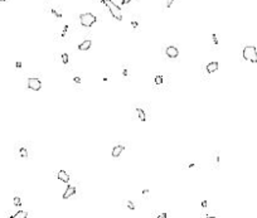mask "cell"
Here are the masks:
<instances>
[{
  "mask_svg": "<svg viewBox=\"0 0 257 218\" xmlns=\"http://www.w3.org/2000/svg\"><path fill=\"white\" fill-rule=\"evenodd\" d=\"M136 112H137V115H139V119H140V121H146V116H145V112L141 110V108H136Z\"/></svg>",
  "mask_w": 257,
  "mask_h": 218,
  "instance_id": "7c38bea8",
  "label": "cell"
},
{
  "mask_svg": "<svg viewBox=\"0 0 257 218\" xmlns=\"http://www.w3.org/2000/svg\"><path fill=\"white\" fill-rule=\"evenodd\" d=\"M213 42H214V44H218V39H217L216 34H213Z\"/></svg>",
  "mask_w": 257,
  "mask_h": 218,
  "instance_id": "d6986e66",
  "label": "cell"
},
{
  "mask_svg": "<svg viewBox=\"0 0 257 218\" xmlns=\"http://www.w3.org/2000/svg\"><path fill=\"white\" fill-rule=\"evenodd\" d=\"M13 203H14V205H16V207H19V205H22V201H20V198H19V197H14Z\"/></svg>",
  "mask_w": 257,
  "mask_h": 218,
  "instance_id": "5bb4252c",
  "label": "cell"
},
{
  "mask_svg": "<svg viewBox=\"0 0 257 218\" xmlns=\"http://www.w3.org/2000/svg\"><path fill=\"white\" fill-rule=\"evenodd\" d=\"M165 53H167V56L169 58H176L179 56V51H178V48L174 47V46H170L167 48V51H165Z\"/></svg>",
  "mask_w": 257,
  "mask_h": 218,
  "instance_id": "5b68a950",
  "label": "cell"
},
{
  "mask_svg": "<svg viewBox=\"0 0 257 218\" xmlns=\"http://www.w3.org/2000/svg\"><path fill=\"white\" fill-rule=\"evenodd\" d=\"M127 207L130 208V209H135V205H134L132 202H127Z\"/></svg>",
  "mask_w": 257,
  "mask_h": 218,
  "instance_id": "e0dca14e",
  "label": "cell"
},
{
  "mask_svg": "<svg viewBox=\"0 0 257 218\" xmlns=\"http://www.w3.org/2000/svg\"><path fill=\"white\" fill-rule=\"evenodd\" d=\"M0 1H5V0H0Z\"/></svg>",
  "mask_w": 257,
  "mask_h": 218,
  "instance_id": "484cf974",
  "label": "cell"
},
{
  "mask_svg": "<svg viewBox=\"0 0 257 218\" xmlns=\"http://www.w3.org/2000/svg\"><path fill=\"white\" fill-rule=\"evenodd\" d=\"M19 156L20 158H27L28 156V150L25 148H20L19 149Z\"/></svg>",
  "mask_w": 257,
  "mask_h": 218,
  "instance_id": "4fadbf2b",
  "label": "cell"
},
{
  "mask_svg": "<svg viewBox=\"0 0 257 218\" xmlns=\"http://www.w3.org/2000/svg\"><path fill=\"white\" fill-rule=\"evenodd\" d=\"M76 193V188L73 185H68V188L66 189L64 192V194H63V199H68L69 197H72L73 194Z\"/></svg>",
  "mask_w": 257,
  "mask_h": 218,
  "instance_id": "52a82bcc",
  "label": "cell"
},
{
  "mask_svg": "<svg viewBox=\"0 0 257 218\" xmlns=\"http://www.w3.org/2000/svg\"><path fill=\"white\" fill-rule=\"evenodd\" d=\"M124 149H125L124 145H117V146H115L114 150H112V156L114 158H117L119 155H121V153L124 151Z\"/></svg>",
  "mask_w": 257,
  "mask_h": 218,
  "instance_id": "9c48e42d",
  "label": "cell"
},
{
  "mask_svg": "<svg viewBox=\"0 0 257 218\" xmlns=\"http://www.w3.org/2000/svg\"><path fill=\"white\" fill-rule=\"evenodd\" d=\"M105 4H106V7L108 8L110 13L112 14V16L115 18V19H117V20H122L121 8L119 7L117 4H115V3L112 1V0H105Z\"/></svg>",
  "mask_w": 257,
  "mask_h": 218,
  "instance_id": "7a4b0ae2",
  "label": "cell"
},
{
  "mask_svg": "<svg viewBox=\"0 0 257 218\" xmlns=\"http://www.w3.org/2000/svg\"><path fill=\"white\" fill-rule=\"evenodd\" d=\"M75 81H76L77 83H79V82H81V78H79V77H76V78H75Z\"/></svg>",
  "mask_w": 257,
  "mask_h": 218,
  "instance_id": "603a6c76",
  "label": "cell"
},
{
  "mask_svg": "<svg viewBox=\"0 0 257 218\" xmlns=\"http://www.w3.org/2000/svg\"><path fill=\"white\" fill-rule=\"evenodd\" d=\"M58 179L62 180V181H64V183H68L69 175H68V173L64 172V170H59V172H58Z\"/></svg>",
  "mask_w": 257,
  "mask_h": 218,
  "instance_id": "ba28073f",
  "label": "cell"
},
{
  "mask_svg": "<svg viewBox=\"0 0 257 218\" xmlns=\"http://www.w3.org/2000/svg\"><path fill=\"white\" fill-rule=\"evenodd\" d=\"M62 62L64 63V64H68V54H62Z\"/></svg>",
  "mask_w": 257,
  "mask_h": 218,
  "instance_id": "9a60e30c",
  "label": "cell"
},
{
  "mask_svg": "<svg viewBox=\"0 0 257 218\" xmlns=\"http://www.w3.org/2000/svg\"><path fill=\"white\" fill-rule=\"evenodd\" d=\"M143 194H144L145 197H148V194H149V190H144V192H143Z\"/></svg>",
  "mask_w": 257,
  "mask_h": 218,
  "instance_id": "7402d4cb",
  "label": "cell"
},
{
  "mask_svg": "<svg viewBox=\"0 0 257 218\" xmlns=\"http://www.w3.org/2000/svg\"><path fill=\"white\" fill-rule=\"evenodd\" d=\"M90 48H91V40H84V42H82V43L78 46V49L79 51H88Z\"/></svg>",
  "mask_w": 257,
  "mask_h": 218,
  "instance_id": "30bf717a",
  "label": "cell"
},
{
  "mask_svg": "<svg viewBox=\"0 0 257 218\" xmlns=\"http://www.w3.org/2000/svg\"><path fill=\"white\" fill-rule=\"evenodd\" d=\"M28 87L33 91H39L42 87V82L38 78H29L28 80Z\"/></svg>",
  "mask_w": 257,
  "mask_h": 218,
  "instance_id": "277c9868",
  "label": "cell"
},
{
  "mask_svg": "<svg viewBox=\"0 0 257 218\" xmlns=\"http://www.w3.org/2000/svg\"><path fill=\"white\" fill-rule=\"evenodd\" d=\"M79 22H81L83 27H92L97 22V18L91 13H84V14L79 15Z\"/></svg>",
  "mask_w": 257,
  "mask_h": 218,
  "instance_id": "3957f363",
  "label": "cell"
},
{
  "mask_svg": "<svg viewBox=\"0 0 257 218\" xmlns=\"http://www.w3.org/2000/svg\"><path fill=\"white\" fill-rule=\"evenodd\" d=\"M219 68V63L218 62H211L207 64V72L208 73H213Z\"/></svg>",
  "mask_w": 257,
  "mask_h": 218,
  "instance_id": "8992f818",
  "label": "cell"
},
{
  "mask_svg": "<svg viewBox=\"0 0 257 218\" xmlns=\"http://www.w3.org/2000/svg\"><path fill=\"white\" fill-rule=\"evenodd\" d=\"M130 1H132V0H122V4H124V5H126V4H128Z\"/></svg>",
  "mask_w": 257,
  "mask_h": 218,
  "instance_id": "ffe728a7",
  "label": "cell"
},
{
  "mask_svg": "<svg viewBox=\"0 0 257 218\" xmlns=\"http://www.w3.org/2000/svg\"><path fill=\"white\" fill-rule=\"evenodd\" d=\"M207 204H208V203H207V201H204L203 203H202V207H203V208H205V207H207Z\"/></svg>",
  "mask_w": 257,
  "mask_h": 218,
  "instance_id": "44dd1931",
  "label": "cell"
},
{
  "mask_svg": "<svg viewBox=\"0 0 257 218\" xmlns=\"http://www.w3.org/2000/svg\"><path fill=\"white\" fill-rule=\"evenodd\" d=\"M174 0H167V8H170L171 7V4H173Z\"/></svg>",
  "mask_w": 257,
  "mask_h": 218,
  "instance_id": "ac0fdd59",
  "label": "cell"
},
{
  "mask_svg": "<svg viewBox=\"0 0 257 218\" xmlns=\"http://www.w3.org/2000/svg\"><path fill=\"white\" fill-rule=\"evenodd\" d=\"M16 67L20 68V67H22V63H20V62H16Z\"/></svg>",
  "mask_w": 257,
  "mask_h": 218,
  "instance_id": "d4e9b609",
  "label": "cell"
},
{
  "mask_svg": "<svg viewBox=\"0 0 257 218\" xmlns=\"http://www.w3.org/2000/svg\"><path fill=\"white\" fill-rule=\"evenodd\" d=\"M161 82H163L161 76H156V78H155V83H156V84H160Z\"/></svg>",
  "mask_w": 257,
  "mask_h": 218,
  "instance_id": "2e32d148",
  "label": "cell"
},
{
  "mask_svg": "<svg viewBox=\"0 0 257 218\" xmlns=\"http://www.w3.org/2000/svg\"><path fill=\"white\" fill-rule=\"evenodd\" d=\"M243 58L251 63H257V49L255 46H246L242 51Z\"/></svg>",
  "mask_w": 257,
  "mask_h": 218,
  "instance_id": "6da1fadb",
  "label": "cell"
},
{
  "mask_svg": "<svg viewBox=\"0 0 257 218\" xmlns=\"http://www.w3.org/2000/svg\"><path fill=\"white\" fill-rule=\"evenodd\" d=\"M132 27L136 28V27H137V23H136V22H132Z\"/></svg>",
  "mask_w": 257,
  "mask_h": 218,
  "instance_id": "cb8c5ba5",
  "label": "cell"
},
{
  "mask_svg": "<svg viewBox=\"0 0 257 218\" xmlns=\"http://www.w3.org/2000/svg\"><path fill=\"white\" fill-rule=\"evenodd\" d=\"M13 218H25V217H28V213L25 211H19V212H16V213L14 214V216H11Z\"/></svg>",
  "mask_w": 257,
  "mask_h": 218,
  "instance_id": "8fae6325",
  "label": "cell"
}]
</instances>
